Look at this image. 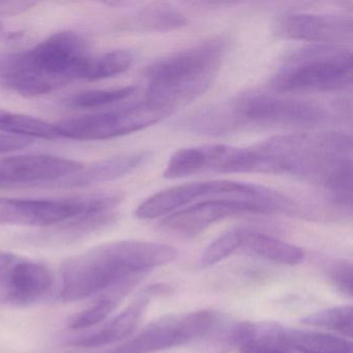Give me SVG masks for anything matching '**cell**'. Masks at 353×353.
<instances>
[{
  "label": "cell",
  "mask_w": 353,
  "mask_h": 353,
  "mask_svg": "<svg viewBox=\"0 0 353 353\" xmlns=\"http://www.w3.org/2000/svg\"><path fill=\"white\" fill-rule=\"evenodd\" d=\"M179 257L172 245L145 241L104 243L61 264V301H81L128 281L144 278L150 270Z\"/></svg>",
  "instance_id": "1"
},
{
  "label": "cell",
  "mask_w": 353,
  "mask_h": 353,
  "mask_svg": "<svg viewBox=\"0 0 353 353\" xmlns=\"http://www.w3.org/2000/svg\"><path fill=\"white\" fill-rule=\"evenodd\" d=\"M90 45L79 32H57L32 48L0 54V86L26 98L86 81Z\"/></svg>",
  "instance_id": "2"
},
{
  "label": "cell",
  "mask_w": 353,
  "mask_h": 353,
  "mask_svg": "<svg viewBox=\"0 0 353 353\" xmlns=\"http://www.w3.org/2000/svg\"><path fill=\"white\" fill-rule=\"evenodd\" d=\"M251 148L256 173L294 175L324 188L352 169V140L342 132L287 134Z\"/></svg>",
  "instance_id": "3"
},
{
  "label": "cell",
  "mask_w": 353,
  "mask_h": 353,
  "mask_svg": "<svg viewBox=\"0 0 353 353\" xmlns=\"http://www.w3.org/2000/svg\"><path fill=\"white\" fill-rule=\"evenodd\" d=\"M321 105L265 94H247L195 114V127L203 135H225L245 125L313 127L327 119Z\"/></svg>",
  "instance_id": "4"
},
{
  "label": "cell",
  "mask_w": 353,
  "mask_h": 353,
  "mask_svg": "<svg viewBox=\"0 0 353 353\" xmlns=\"http://www.w3.org/2000/svg\"><path fill=\"white\" fill-rule=\"evenodd\" d=\"M226 52L227 41L212 38L154 61L145 71V99L174 112L210 88Z\"/></svg>",
  "instance_id": "5"
},
{
  "label": "cell",
  "mask_w": 353,
  "mask_h": 353,
  "mask_svg": "<svg viewBox=\"0 0 353 353\" xmlns=\"http://www.w3.org/2000/svg\"><path fill=\"white\" fill-rule=\"evenodd\" d=\"M352 54L338 44H319L295 51L274 74L279 92H330L352 84Z\"/></svg>",
  "instance_id": "6"
},
{
  "label": "cell",
  "mask_w": 353,
  "mask_h": 353,
  "mask_svg": "<svg viewBox=\"0 0 353 353\" xmlns=\"http://www.w3.org/2000/svg\"><path fill=\"white\" fill-rule=\"evenodd\" d=\"M235 199L253 202L270 210L276 192L255 183L231 181H197L174 185L144 200L135 210L140 220H154L204 200Z\"/></svg>",
  "instance_id": "7"
},
{
  "label": "cell",
  "mask_w": 353,
  "mask_h": 353,
  "mask_svg": "<svg viewBox=\"0 0 353 353\" xmlns=\"http://www.w3.org/2000/svg\"><path fill=\"white\" fill-rule=\"evenodd\" d=\"M171 113L167 107L145 99L121 108L65 119L55 127L59 138L79 141L114 139L156 125Z\"/></svg>",
  "instance_id": "8"
},
{
  "label": "cell",
  "mask_w": 353,
  "mask_h": 353,
  "mask_svg": "<svg viewBox=\"0 0 353 353\" xmlns=\"http://www.w3.org/2000/svg\"><path fill=\"white\" fill-rule=\"evenodd\" d=\"M123 201L117 193L61 199L0 198V225L52 227L88 212L114 210Z\"/></svg>",
  "instance_id": "9"
},
{
  "label": "cell",
  "mask_w": 353,
  "mask_h": 353,
  "mask_svg": "<svg viewBox=\"0 0 353 353\" xmlns=\"http://www.w3.org/2000/svg\"><path fill=\"white\" fill-rule=\"evenodd\" d=\"M218 320L216 312L208 310L169 316L152 322L137 336L107 353H154L181 346L206 336Z\"/></svg>",
  "instance_id": "10"
},
{
  "label": "cell",
  "mask_w": 353,
  "mask_h": 353,
  "mask_svg": "<svg viewBox=\"0 0 353 353\" xmlns=\"http://www.w3.org/2000/svg\"><path fill=\"white\" fill-rule=\"evenodd\" d=\"M229 339L239 346L255 342L299 353H352V342L342 336L276 323L241 322L233 327Z\"/></svg>",
  "instance_id": "11"
},
{
  "label": "cell",
  "mask_w": 353,
  "mask_h": 353,
  "mask_svg": "<svg viewBox=\"0 0 353 353\" xmlns=\"http://www.w3.org/2000/svg\"><path fill=\"white\" fill-rule=\"evenodd\" d=\"M256 173L251 148L206 144L181 148L167 163L164 177L185 179L200 173Z\"/></svg>",
  "instance_id": "12"
},
{
  "label": "cell",
  "mask_w": 353,
  "mask_h": 353,
  "mask_svg": "<svg viewBox=\"0 0 353 353\" xmlns=\"http://www.w3.org/2000/svg\"><path fill=\"white\" fill-rule=\"evenodd\" d=\"M249 214L268 212L262 206L243 200H204L169 214L162 221V227L170 232L190 236L203 232L221 221Z\"/></svg>",
  "instance_id": "13"
},
{
  "label": "cell",
  "mask_w": 353,
  "mask_h": 353,
  "mask_svg": "<svg viewBox=\"0 0 353 353\" xmlns=\"http://www.w3.org/2000/svg\"><path fill=\"white\" fill-rule=\"evenodd\" d=\"M83 165L77 161L50 156H26L0 158V188L28 183H57L79 172Z\"/></svg>",
  "instance_id": "14"
},
{
  "label": "cell",
  "mask_w": 353,
  "mask_h": 353,
  "mask_svg": "<svg viewBox=\"0 0 353 353\" xmlns=\"http://www.w3.org/2000/svg\"><path fill=\"white\" fill-rule=\"evenodd\" d=\"M279 34L289 40L336 44L351 39L352 21L344 16L289 14L281 19Z\"/></svg>",
  "instance_id": "15"
},
{
  "label": "cell",
  "mask_w": 353,
  "mask_h": 353,
  "mask_svg": "<svg viewBox=\"0 0 353 353\" xmlns=\"http://www.w3.org/2000/svg\"><path fill=\"white\" fill-rule=\"evenodd\" d=\"M169 291L170 288L167 285H152L148 287L127 309L113 318L104 327L94 334L74 341L72 345L80 348H98L123 340L134 332L144 310L150 305L152 299L158 295L166 294Z\"/></svg>",
  "instance_id": "16"
},
{
  "label": "cell",
  "mask_w": 353,
  "mask_h": 353,
  "mask_svg": "<svg viewBox=\"0 0 353 353\" xmlns=\"http://www.w3.org/2000/svg\"><path fill=\"white\" fill-rule=\"evenodd\" d=\"M8 289L12 301L28 303L36 301L49 290L52 274L45 264L30 260L14 259L0 281Z\"/></svg>",
  "instance_id": "17"
},
{
  "label": "cell",
  "mask_w": 353,
  "mask_h": 353,
  "mask_svg": "<svg viewBox=\"0 0 353 353\" xmlns=\"http://www.w3.org/2000/svg\"><path fill=\"white\" fill-rule=\"evenodd\" d=\"M148 159L150 152H148L119 154L100 161L92 166H84L79 172L65 177L57 183L59 187L80 188L114 181L133 172Z\"/></svg>",
  "instance_id": "18"
},
{
  "label": "cell",
  "mask_w": 353,
  "mask_h": 353,
  "mask_svg": "<svg viewBox=\"0 0 353 353\" xmlns=\"http://www.w3.org/2000/svg\"><path fill=\"white\" fill-rule=\"evenodd\" d=\"M239 252L285 265H295L305 257L301 248L247 228Z\"/></svg>",
  "instance_id": "19"
},
{
  "label": "cell",
  "mask_w": 353,
  "mask_h": 353,
  "mask_svg": "<svg viewBox=\"0 0 353 353\" xmlns=\"http://www.w3.org/2000/svg\"><path fill=\"white\" fill-rule=\"evenodd\" d=\"M142 278L133 279L123 283L119 286L109 289L106 294L103 295L92 307L76 314L70 320V327L72 330H84V328L92 327L98 325L101 322L104 321L113 310L117 307L119 301L136 286L139 284Z\"/></svg>",
  "instance_id": "20"
},
{
  "label": "cell",
  "mask_w": 353,
  "mask_h": 353,
  "mask_svg": "<svg viewBox=\"0 0 353 353\" xmlns=\"http://www.w3.org/2000/svg\"><path fill=\"white\" fill-rule=\"evenodd\" d=\"M117 216L115 210L88 212L57 225L46 236L49 241L69 243L108 226L117 220Z\"/></svg>",
  "instance_id": "21"
},
{
  "label": "cell",
  "mask_w": 353,
  "mask_h": 353,
  "mask_svg": "<svg viewBox=\"0 0 353 353\" xmlns=\"http://www.w3.org/2000/svg\"><path fill=\"white\" fill-rule=\"evenodd\" d=\"M0 132L8 136L54 140L59 138L57 127L53 123L30 115L20 114L0 108Z\"/></svg>",
  "instance_id": "22"
},
{
  "label": "cell",
  "mask_w": 353,
  "mask_h": 353,
  "mask_svg": "<svg viewBox=\"0 0 353 353\" xmlns=\"http://www.w3.org/2000/svg\"><path fill=\"white\" fill-rule=\"evenodd\" d=\"M137 23L152 32H171L187 26L188 19L181 11L167 3H152L138 13Z\"/></svg>",
  "instance_id": "23"
},
{
  "label": "cell",
  "mask_w": 353,
  "mask_h": 353,
  "mask_svg": "<svg viewBox=\"0 0 353 353\" xmlns=\"http://www.w3.org/2000/svg\"><path fill=\"white\" fill-rule=\"evenodd\" d=\"M135 61V54L130 50H113L92 55L86 81L108 79L127 72Z\"/></svg>",
  "instance_id": "24"
},
{
  "label": "cell",
  "mask_w": 353,
  "mask_h": 353,
  "mask_svg": "<svg viewBox=\"0 0 353 353\" xmlns=\"http://www.w3.org/2000/svg\"><path fill=\"white\" fill-rule=\"evenodd\" d=\"M305 325L334 330L343 336H352V305H343L321 310L301 318Z\"/></svg>",
  "instance_id": "25"
},
{
  "label": "cell",
  "mask_w": 353,
  "mask_h": 353,
  "mask_svg": "<svg viewBox=\"0 0 353 353\" xmlns=\"http://www.w3.org/2000/svg\"><path fill=\"white\" fill-rule=\"evenodd\" d=\"M135 92V86L85 90L72 96L67 101V105L74 109L102 108L131 98Z\"/></svg>",
  "instance_id": "26"
},
{
  "label": "cell",
  "mask_w": 353,
  "mask_h": 353,
  "mask_svg": "<svg viewBox=\"0 0 353 353\" xmlns=\"http://www.w3.org/2000/svg\"><path fill=\"white\" fill-rule=\"evenodd\" d=\"M245 228H233L214 239L202 253L200 268H210L239 252Z\"/></svg>",
  "instance_id": "27"
},
{
  "label": "cell",
  "mask_w": 353,
  "mask_h": 353,
  "mask_svg": "<svg viewBox=\"0 0 353 353\" xmlns=\"http://www.w3.org/2000/svg\"><path fill=\"white\" fill-rule=\"evenodd\" d=\"M326 274L330 282L343 294L352 295V264L348 260H334L328 262Z\"/></svg>",
  "instance_id": "28"
},
{
  "label": "cell",
  "mask_w": 353,
  "mask_h": 353,
  "mask_svg": "<svg viewBox=\"0 0 353 353\" xmlns=\"http://www.w3.org/2000/svg\"><path fill=\"white\" fill-rule=\"evenodd\" d=\"M34 1H18V0H0V16H14L26 13L36 7Z\"/></svg>",
  "instance_id": "29"
},
{
  "label": "cell",
  "mask_w": 353,
  "mask_h": 353,
  "mask_svg": "<svg viewBox=\"0 0 353 353\" xmlns=\"http://www.w3.org/2000/svg\"><path fill=\"white\" fill-rule=\"evenodd\" d=\"M32 143V140L0 134V154H9L16 150H23Z\"/></svg>",
  "instance_id": "30"
},
{
  "label": "cell",
  "mask_w": 353,
  "mask_h": 353,
  "mask_svg": "<svg viewBox=\"0 0 353 353\" xmlns=\"http://www.w3.org/2000/svg\"><path fill=\"white\" fill-rule=\"evenodd\" d=\"M239 353H291L261 343L250 342L239 346Z\"/></svg>",
  "instance_id": "31"
},
{
  "label": "cell",
  "mask_w": 353,
  "mask_h": 353,
  "mask_svg": "<svg viewBox=\"0 0 353 353\" xmlns=\"http://www.w3.org/2000/svg\"><path fill=\"white\" fill-rule=\"evenodd\" d=\"M16 32H10L1 22H0V41L8 40V39L14 38Z\"/></svg>",
  "instance_id": "32"
}]
</instances>
